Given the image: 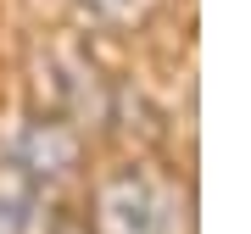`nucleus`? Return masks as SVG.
Wrapping results in <instances>:
<instances>
[{
    "instance_id": "f257e3e1",
    "label": "nucleus",
    "mask_w": 251,
    "mask_h": 234,
    "mask_svg": "<svg viewBox=\"0 0 251 234\" xmlns=\"http://www.w3.org/2000/svg\"><path fill=\"white\" fill-rule=\"evenodd\" d=\"M90 234H162V207H156L151 184L140 173H117L112 184H100Z\"/></svg>"
},
{
    "instance_id": "f03ea898",
    "label": "nucleus",
    "mask_w": 251,
    "mask_h": 234,
    "mask_svg": "<svg viewBox=\"0 0 251 234\" xmlns=\"http://www.w3.org/2000/svg\"><path fill=\"white\" fill-rule=\"evenodd\" d=\"M73 162H78V134H73L67 123H56V117L34 123V128L17 140V156H11V167H17L23 179H34V184L67 179Z\"/></svg>"
},
{
    "instance_id": "7ed1b4c3",
    "label": "nucleus",
    "mask_w": 251,
    "mask_h": 234,
    "mask_svg": "<svg viewBox=\"0 0 251 234\" xmlns=\"http://www.w3.org/2000/svg\"><path fill=\"white\" fill-rule=\"evenodd\" d=\"M39 184L23 179L17 167H0V234H34Z\"/></svg>"
},
{
    "instance_id": "20e7f679",
    "label": "nucleus",
    "mask_w": 251,
    "mask_h": 234,
    "mask_svg": "<svg viewBox=\"0 0 251 234\" xmlns=\"http://www.w3.org/2000/svg\"><path fill=\"white\" fill-rule=\"evenodd\" d=\"M84 6H90L95 17H106V23H123V17L140 11V0H84Z\"/></svg>"
},
{
    "instance_id": "39448f33",
    "label": "nucleus",
    "mask_w": 251,
    "mask_h": 234,
    "mask_svg": "<svg viewBox=\"0 0 251 234\" xmlns=\"http://www.w3.org/2000/svg\"><path fill=\"white\" fill-rule=\"evenodd\" d=\"M50 234H90V223H78V217H62V223H56Z\"/></svg>"
}]
</instances>
